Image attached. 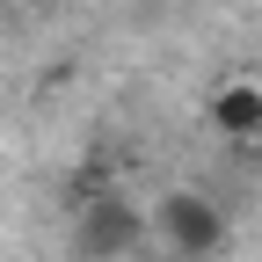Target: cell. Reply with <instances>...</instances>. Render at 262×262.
<instances>
[{"instance_id": "6da1fadb", "label": "cell", "mask_w": 262, "mask_h": 262, "mask_svg": "<svg viewBox=\"0 0 262 262\" xmlns=\"http://www.w3.org/2000/svg\"><path fill=\"white\" fill-rule=\"evenodd\" d=\"M146 233L168 248L175 262H211L219 241H226V211L211 204L204 189H168V196L146 211Z\"/></svg>"}, {"instance_id": "7a4b0ae2", "label": "cell", "mask_w": 262, "mask_h": 262, "mask_svg": "<svg viewBox=\"0 0 262 262\" xmlns=\"http://www.w3.org/2000/svg\"><path fill=\"white\" fill-rule=\"evenodd\" d=\"M146 241V211H131L124 196H88L73 211V255L80 262H124Z\"/></svg>"}, {"instance_id": "3957f363", "label": "cell", "mask_w": 262, "mask_h": 262, "mask_svg": "<svg viewBox=\"0 0 262 262\" xmlns=\"http://www.w3.org/2000/svg\"><path fill=\"white\" fill-rule=\"evenodd\" d=\"M211 131L248 153V146L262 139V80H226V88L211 95Z\"/></svg>"}]
</instances>
